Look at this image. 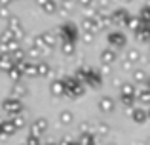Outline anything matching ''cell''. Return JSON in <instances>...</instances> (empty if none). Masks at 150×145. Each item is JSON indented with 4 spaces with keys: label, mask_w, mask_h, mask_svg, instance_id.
Wrapping results in <instances>:
<instances>
[{
    "label": "cell",
    "mask_w": 150,
    "mask_h": 145,
    "mask_svg": "<svg viewBox=\"0 0 150 145\" xmlns=\"http://www.w3.org/2000/svg\"><path fill=\"white\" fill-rule=\"evenodd\" d=\"M59 34H61V42H74L78 38V27L72 21H67L59 25Z\"/></svg>",
    "instance_id": "6da1fadb"
},
{
    "label": "cell",
    "mask_w": 150,
    "mask_h": 145,
    "mask_svg": "<svg viewBox=\"0 0 150 145\" xmlns=\"http://www.w3.org/2000/svg\"><path fill=\"white\" fill-rule=\"evenodd\" d=\"M6 29L11 31L13 36L17 38V40H23V38H25V27H23L21 19H19L17 15H11V17L6 21Z\"/></svg>",
    "instance_id": "7a4b0ae2"
},
{
    "label": "cell",
    "mask_w": 150,
    "mask_h": 145,
    "mask_svg": "<svg viewBox=\"0 0 150 145\" xmlns=\"http://www.w3.org/2000/svg\"><path fill=\"white\" fill-rule=\"evenodd\" d=\"M34 44H36L40 50H51V48L55 46V36H53V33L44 31V33L36 34V36H34Z\"/></svg>",
    "instance_id": "3957f363"
},
{
    "label": "cell",
    "mask_w": 150,
    "mask_h": 145,
    "mask_svg": "<svg viewBox=\"0 0 150 145\" xmlns=\"http://www.w3.org/2000/svg\"><path fill=\"white\" fill-rule=\"evenodd\" d=\"M110 17H112V25H127L129 17H131V14H129L125 8H116V10L110 11Z\"/></svg>",
    "instance_id": "277c9868"
},
{
    "label": "cell",
    "mask_w": 150,
    "mask_h": 145,
    "mask_svg": "<svg viewBox=\"0 0 150 145\" xmlns=\"http://www.w3.org/2000/svg\"><path fill=\"white\" fill-rule=\"evenodd\" d=\"M91 17H93V21L97 23V27H99V29H103V27H108L110 23H112L110 14H108V11H105V10H95L91 14Z\"/></svg>",
    "instance_id": "5b68a950"
},
{
    "label": "cell",
    "mask_w": 150,
    "mask_h": 145,
    "mask_svg": "<svg viewBox=\"0 0 150 145\" xmlns=\"http://www.w3.org/2000/svg\"><path fill=\"white\" fill-rule=\"evenodd\" d=\"M125 42H127V38H125V34L120 33V31H112V33L108 34V44L112 46V48H124Z\"/></svg>",
    "instance_id": "8992f818"
},
{
    "label": "cell",
    "mask_w": 150,
    "mask_h": 145,
    "mask_svg": "<svg viewBox=\"0 0 150 145\" xmlns=\"http://www.w3.org/2000/svg\"><path fill=\"white\" fill-rule=\"evenodd\" d=\"M34 2H36V6L48 15L57 11V2H55V0H34Z\"/></svg>",
    "instance_id": "52a82bcc"
},
{
    "label": "cell",
    "mask_w": 150,
    "mask_h": 145,
    "mask_svg": "<svg viewBox=\"0 0 150 145\" xmlns=\"http://www.w3.org/2000/svg\"><path fill=\"white\" fill-rule=\"evenodd\" d=\"M82 27H84V31H88V33H93V34L99 31V27H97V23L93 21L91 15H88V17L82 19Z\"/></svg>",
    "instance_id": "ba28073f"
},
{
    "label": "cell",
    "mask_w": 150,
    "mask_h": 145,
    "mask_svg": "<svg viewBox=\"0 0 150 145\" xmlns=\"http://www.w3.org/2000/svg\"><path fill=\"white\" fill-rule=\"evenodd\" d=\"M139 19L143 21V25L150 27V4H144V6L139 10Z\"/></svg>",
    "instance_id": "9c48e42d"
},
{
    "label": "cell",
    "mask_w": 150,
    "mask_h": 145,
    "mask_svg": "<svg viewBox=\"0 0 150 145\" xmlns=\"http://www.w3.org/2000/svg\"><path fill=\"white\" fill-rule=\"evenodd\" d=\"M125 27H129V29H131V31H135V33H139V31L143 29V21L139 19V15H131Z\"/></svg>",
    "instance_id": "30bf717a"
},
{
    "label": "cell",
    "mask_w": 150,
    "mask_h": 145,
    "mask_svg": "<svg viewBox=\"0 0 150 145\" xmlns=\"http://www.w3.org/2000/svg\"><path fill=\"white\" fill-rule=\"evenodd\" d=\"M13 40H17V38L13 36V33H11V31L4 29L2 33H0V44H10V42H13Z\"/></svg>",
    "instance_id": "8fae6325"
},
{
    "label": "cell",
    "mask_w": 150,
    "mask_h": 145,
    "mask_svg": "<svg viewBox=\"0 0 150 145\" xmlns=\"http://www.w3.org/2000/svg\"><path fill=\"white\" fill-rule=\"evenodd\" d=\"M135 34H137V40H141V42H150V27L143 25V29H141L139 33H135Z\"/></svg>",
    "instance_id": "7c38bea8"
},
{
    "label": "cell",
    "mask_w": 150,
    "mask_h": 145,
    "mask_svg": "<svg viewBox=\"0 0 150 145\" xmlns=\"http://www.w3.org/2000/svg\"><path fill=\"white\" fill-rule=\"evenodd\" d=\"M74 4H78L76 0H61V14H69V11H72V8H74Z\"/></svg>",
    "instance_id": "4fadbf2b"
},
{
    "label": "cell",
    "mask_w": 150,
    "mask_h": 145,
    "mask_svg": "<svg viewBox=\"0 0 150 145\" xmlns=\"http://www.w3.org/2000/svg\"><path fill=\"white\" fill-rule=\"evenodd\" d=\"M61 52L65 56H70L74 52V42H61Z\"/></svg>",
    "instance_id": "5bb4252c"
},
{
    "label": "cell",
    "mask_w": 150,
    "mask_h": 145,
    "mask_svg": "<svg viewBox=\"0 0 150 145\" xmlns=\"http://www.w3.org/2000/svg\"><path fill=\"white\" fill-rule=\"evenodd\" d=\"M101 57H103V61H114V52L112 50H103V54H101Z\"/></svg>",
    "instance_id": "9a60e30c"
},
{
    "label": "cell",
    "mask_w": 150,
    "mask_h": 145,
    "mask_svg": "<svg viewBox=\"0 0 150 145\" xmlns=\"http://www.w3.org/2000/svg\"><path fill=\"white\" fill-rule=\"evenodd\" d=\"M10 63H11L10 56H2V57H0V67H2V69H8V67H10Z\"/></svg>",
    "instance_id": "2e32d148"
},
{
    "label": "cell",
    "mask_w": 150,
    "mask_h": 145,
    "mask_svg": "<svg viewBox=\"0 0 150 145\" xmlns=\"http://www.w3.org/2000/svg\"><path fill=\"white\" fill-rule=\"evenodd\" d=\"M10 17H11V15H10V10H8V8H2V6H0V19H6V21H8Z\"/></svg>",
    "instance_id": "e0dca14e"
},
{
    "label": "cell",
    "mask_w": 150,
    "mask_h": 145,
    "mask_svg": "<svg viewBox=\"0 0 150 145\" xmlns=\"http://www.w3.org/2000/svg\"><path fill=\"white\" fill-rule=\"evenodd\" d=\"M110 6V0H99V6H97V10H105V11H108L106 8Z\"/></svg>",
    "instance_id": "ac0fdd59"
},
{
    "label": "cell",
    "mask_w": 150,
    "mask_h": 145,
    "mask_svg": "<svg viewBox=\"0 0 150 145\" xmlns=\"http://www.w3.org/2000/svg\"><path fill=\"white\" fill-rule=\"evenodd\" d=\"M11 56H13V59L21 61V59H23V50H21V48H19V50H15V52L11 54Z\"/></svg>",
    "instance_id": "d6986e66"
},
{
    "label": "cell",
    "mask_w": 150,
    "mask_h": 145,
    "mask_svg": "<svg viewBox=\"0 0 150 145\" xmlns=\"http://www.w3.org/2000/svg\"><path fill=\"white\" fill-rule=\"evenodd\" d=\"M76 2L80 4L82 8H89V6H91V4H93V0H76Z\"/></svg>",
    "instance_id": "ffe728a7"
},
{
    "label": "cell",
    "mask_w": 150,
    "mask_h": 145,
    "mask_svg": "<svg viewBox=\"0 0 150 145\" xmlns=\"http://www.w3.org/2000/svg\"><path fill=\"white\" fill-rule=\"evenodd\" d=\"M127 57H129L131 61H135V59H137V50H129V52H127Z\"/></svg>",
    "instance_id": "44dd1931"
},
{
    "label": "cell",
    "mask_w": 150,
    "mask_h": 145,
    "mask_svg": "<svg viewBox=\"0 0 150 145\" xmlns=\"http://www.w3.org/2000/svg\"><path fill=\"white\" fill-rule=\"evenodd\" d=\"M82 34H84V38H86L88 42H91V40H93V33H88V31H84Z\"/></svg>",
    "instance_id": "7402d4cb"
},
{
    "label": "cell",
    "mask_w": 150,
    "mask_h": 145,
    "mask_svg": "<svg viewBox=\"0 0 150 145\" xmlns=\"http://www.w3.org/2000/svg\"><path fill=\"white\" fill-rule=\"evenodd\" d=\"M11 2H13V0H0V6H2V8H8Z\"/></svg>",
    "instance_id": "603a6c76"
},
{
    "label": "cell",
    "mask_w": 150,
    "mask_h": 145,
    "mask_svg": "<svg viewBox=\"0 0 150 145\" xmlns=\"http://www.w3.org/2000/svg\"><path fill=\"white\" fill-rule=\"evenodd\" d=\"M38 71H40L42 74H44V71H48V67H46V65L42 63V65H38Z\"/></svg>",
    "instance_id": "cb8c5ba5"
},
{
    "label": "cell",
    "mask_w": 150,
    "mask_h": 145,
    "mask_svg": "<svg viewBox=\"0 0 150 145\" xmlns=\"http://www.w3.org/2000/svg\"><path fill=\"white\" fill-rule=\"evenodd\" d=\"M53 92H55V94L61 92V84H53Z\"/></svg>",
    "instance_id": "d4e9b609"
},
{
    "label": "cell",
    "mask_w": 150,
    "mask_h": 145,
    "mask_svg": "<svg viewBox=\"0 0 150 145\" xmlns=\"http://www.w3.org/2000/svg\"><path fill=\"white\" fill-rule=\"evenodd\" d=\"M124 2H131V0H124Z\"/></svg>",
    "instance_id": "484cf974"
}]
</instances>
